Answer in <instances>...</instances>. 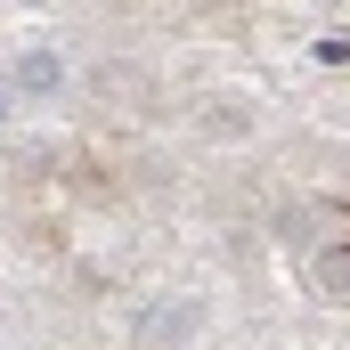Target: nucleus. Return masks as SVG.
<instances>
[{
	"mask_svg": "<svg viewBox=\"0 0 350 350\" xmlns=\"http://www.w3.org/2000/svg\"><path fill=\"white\" fill-rule=\"evenodd\" d=\"M318 66H350V33H326L318 41Z\"/></svg>",
	"mask_w": 350,
	"mask_h": 350,
	"instance_id": "f03ea898",
	"label": "nucleus"
},
{
	"mask_svg": "<svg viewBox=\"0 0 350 350\" xmlns=\"http://www.w3.org/2000/svg\"><path fill=\"white\" fill-rule=\"evenodd\" d=\"M0 114H8V90H0Z\"/></svg>",
	"mask_w": 350,
	"mask_h": 350,
	"instance_id": "7ed1b4c3",
	"label": "nucleus"
},
{
	"mask_svg": "<svg viewBox=\"0 0 350 350\" xmlns=\"http://www.w3.org/2000/svg\"><path fill=\"white\" fill-rule=\"evenodd\" d=\"M57 82H66V66H57L49 49H25V57H16V90H25V98H49Z\"/></svg>",
	"mask_w": 350,
	"mask_h": 350,
	"instance_id": "f257e3e1",
	"label": "nucleus"
}]
</instances>
